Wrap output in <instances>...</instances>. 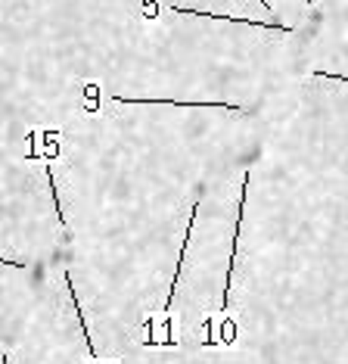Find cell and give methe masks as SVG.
I'll use <instances>...</instances> for the list:
<instances>
[{"label": "cell", "mask_w": 348, "mask_h": 364, "mask_svg": "<svg viewBox=\"0 0 348 364\" xmlns=\"http://www.w3.org/2000/svg\"><path fill=\"white\" fill-rule=\"evenodd\" d=\"M246 200H249V171H243V187H239V205H236V228H234V243H230L227 274H224V305H221V311H227L230 280H234V268H236V252H239V234H243V218H246Z\"/></svg>", "instance_id": "obj_1"}, {"label": "cell", "mask_w": 348, "mask_h": 364, "mask_svg": "<svg viewBox=\"0 0 348 364\" xmlns=\"http://www.w3.org/2000/svg\"><path fill=\"white\" fill-rule=\"evenodd\" d=\"M199 200H193V209H190V221H187V230H184V243H180V252H178V264H174V277H171V287H168V299L162 305V318H171V309H174V289H178V280H180V268L187 262V250H190V237H193V228H196V218H199Z\"/></svg>", "instance_id": "obj_2"}, {"label": "cell", "mask_w": 348, "mask_h": 364, "mask_svg": "<svg viewBox=\"0 0 348 364\" xmlns=\"http://www.w3.org/2000/svg\"><path fill=\"white\" fill-rule=\"evenodd\" d=\"M115 100H119V103H131V106H140V103H165V106H187V109L205 106V109H234V112H243V106L224 103V100H171V97H115Z\"/></svg>", "instance_id": "obj_3"}, {"label": "cell", "mask_w": 348, "mask_h": 364, "mask_svg": "<svg viewBox=\"0 0 348 364\" xmlns=\"http://www.w3.org/2000/svg\"><path fill=\"white\" fill-rule=\"evenodd\" d=\"M44 175H47V184H50V200H53V209H56V221L62 225V230L69 228V221H65V212H62V203H60V193H56V178H53V168H44Z\"/></svg>", "instance_id": "obj_4"}, {"label": "cell", "mask_w": 348, "mask_h": 364, "mask_svg": "<svg viewBox=\"0 0 348 364\" xmlns=\"http://www.w3.org/2000/svg\"><path fill=\"white\" fill-rule=\"evenodd\" d=\"M156 4H159V0H143V19L146 22H156Z\"/></svg>", "instance_id": "obj_5"}, {"label": "cell", "mask_w": 348, "mask_h": 364, "mask_svg": "<svg viewBox=\"0 0 348 364\" xmlns=\"http://www.w3.org/2000/svg\"><path fill=\"white\" fill-rule=\"evenodd\" d=\"M314 78H336V81H345L348 85V75H342V72H311Z\"/></svg>", "instance_id": "obj_6"}, {"label": "cell", "mask_w": 348, "mask_h": 364, "mask_svg": "<svg viewBox=\"0 0 348 364\" xmlns=\"http://www.w3.org/2000/svg\"><path fill=\"white\" fill-rule=\"evenodd\" d=\"M261 6H264V10H271V4H268V0H261Z\"/></svg>", "instance_id": "obj_7"}, {"label": "cell", "mask_w": 348, "mask_h": 364, "mask_svg": "<svg viewBox=\"0 0 348 364\" xmlns=\"http://www.w3.org/2000/svg\"><path fill=\"white\" fill-rule=\"evenodd\" d=\"M305 4H314V0H305Z\"/></svg>", "instance_id": "obj_8"}]
</instances>
